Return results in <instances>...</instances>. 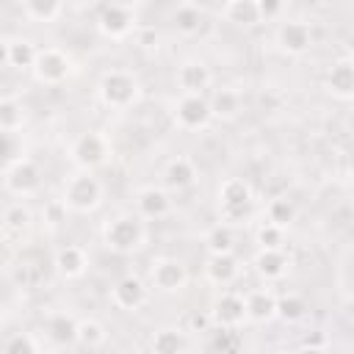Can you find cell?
<instances>
[{
	"mask_svg": "<svg viewBox=\"0 0 354 354\" xmlns=\"http://www.w3.org/2000/svg\"><path fill=\"white\" fill-rule=\"evenodd\" d=\"M207 102H210L213 119H221V122H232V119L241 113V108H243L241 94H238L235 88H230V86L216 88V91L207 97Z\"/></svg>",
	"mask_w": 354,
	"mask_h": 354,
	"instance_id": "d4e9b609",
	"label": "cell"
},
{
	"mask_svg": "<svg viewBox=\"0 0 354 354\" xmlns=\"http://www.w3.org/2000/svg\"><path fill=\"white\" fill-rule=\"evenodd\" d=\"M213 340H210V348H221V351H232L241 346L238 340V329H221V326H213L210 329Z\"/></svg>",
	"mask_w": 354,
	"mask_h": 354,
	"instance_id": "f35d334b",
	"label": "cell"
},
{
	"mask_svg": "<svg viewBox=\"0 0 354 354\" xmlns=\"http://www.w3.org/2000/svg\"><path fill=\"white\" fill-rule=\"evenodd\" d=\"M171 124L183 133H202L213 124V111L207 102V94H180L171 102Z\"/></svg>",
	"mask_w": 354,
	"mask_h": 354,
	"instance_id": "52a82bcc",
	"label": "cell"
},
{
	"mask_svg": "<svg viewBox=\"0 0 354 354\" xmlns=\"http://www.w3.org/2000/svg\"><path fill=\"white\" fill-rule=\"evenodd\" d=\"M33 230V210L25 205V199H17L3 207L0 213V232L8 241H25Z\"/></svg>",
	"mask_w": 354,
	"mask_h": 354,
	"instance_id": "ffe728a7",
	"label": "cell"
},
{
	"mask_svg": "<svg viewBox=\"0 0 354 354\" xmlns=\"http://www.w3.org/2000/svg\"><path fill=\"white\" fill-rule=\"evenodd\" d=\"M0 348L8 354H36V351H41V340H36L33 332H11L0 343Z\"/></svg>",
	"mask_w": 354,
	"mask_h": 354,
	"instance_id": "e575fe53",
	"label": "cell"
},
{
	"mask_svg": "<svg viewBox=\"0 0 354 354\" xmlns=\"http://www.w3.org/2000/svg\"><path fill=\"white\" fill-rule=\"evenodd\" d=\"M8 69V39L0 36V72Z\"/></svg>",
	"mask_w": 354,
	"mask_h": 354,
	"instance_id": "7bdbcfd3",
	"label": "cell"
},
{
	"mask_svg": "<svg viewBox=\"0 0 354 354\" xmlns=\"http://www.w3.org/2000/svg\"><path fill=\"white\" fill-rule=\"evenodd\" d=\"M202 243H205L207 254H230V252H235V227L218 221L202 235Z\"/></svg>",
	"mask_w": 354,
	"mask_h": 354,
	"instance_id": "f1b7e54d",
	"label": "cell"
},
{
	"mask_svg": "<svg viewBox=\"0 0 354 354\" xmlns=\"http://www.w3.org/2000/svg\"><path fill=\"white\" fill-rule=\"evenodd\" d=\"M41 183H44L41 166L28 155L8 160L3 169V191L14 199H33L41 191Z\"/></svg>",
	"mask_w": 354,
	"mask_h": 354,
	"instance_id": "8992f818",
	"label": "cell"
},
{
	"mask_svg": "<svg viewBox=\"0 0 354 354\" xmlns=\"http://www.w3.org/2000/svg\"><path fill=\"white\" fill-rule=\"evenodd\" d=\"M66 205L61 202V199H50L44 207H41V221H44V227L50 230V232H55V230H61L64 227V221H66Z\"/></svg>",
	"mask_w": 354,
	"mask_h": 354,
	"instance_id": "8d00e7d4",
	"label": "cell"
},
{
	"mask_svg": "<svg viewBox=\"0 0 354 354\" xmlns=\"http://www.w3.org/2000/svg\"><path fill=\"white\" fill-rule=\"evenodd\" d=\"M3 324H6V307L0 304V329H3Z\"/></svg>",
	"mask_w": 354,
	"mask_h": 354,
	"instance_id": "f6af8a7d",
	"label": "cell"
},
{
	"mask_svg": "<svg viewBox=\"0 0 354 354\" xmlns=\"http://www.w3.org/2000/svg\"><path fill=\"white\" fill-rule=\"evenodd\" d=\"M174 83L180 94H207V88L213 86V72L202 58H185L174 69Z\"/></svg>",
	"mask_w": 354,
	"mask_h": 354,
	"instance_id": "9a60e30c",
	"label": "cell"
},
{
	"mask_svg": "<svg viewBox=\"0 0 354 354\" xmlns=\"http://www.w3.org/2000/svg\"><path fill=\"white\" fill-rule=\"evenodd\" d=\"M66 158L80 171H100L113 160V144L102 130H83L72 138Z\"/></svg>",
	"mask_w": 354,
	"mask_h": 354,
	"instance_id": "277c9868",
	"label": "cell"
},
{
	"mask_svg": "<svg viewBox=\"0 0 354 354\" xmlns=\"http://www.w3.org/2000/svg\"><path fill=\"white\" fill-rule=\"evenodd\" d=\"M307 310H310V307H307L304 296H299V293H282V296H277V318L285 321V324H299V321H304Z\"/></svg>",
	"mask_w": 354,
	"mask_h": 354,
	"instance_id": "836d02e7",
	"label": "cell"
},
{
	"mask_svg": "<svg viewBox=\"0 0 354 354\" xmlns=\"http://www.w3.org/2000/svg\"><path fill=\"white\" fill-rule=\"evenodd\" d=\"M210 321L213 326H221V329H241L246 321V301H243V293L232 290V288H218V293L213 296L210 301Z\"/></svg>",
	"mask_w": 354,
	"mask_h": 354,
	"instance_id": "8fae6325",
	"label": "cell"
},
{
	"mask_svg": "<svg viewBox=\"0 0 354 354\" xmlns=\"http://www.w3.org/2000/svg\"><path fill=\"white\" fill-rule=\"evenodd\" d=\"M100 238H102V246L119 257H127V254H138L147 241H149V227L147 221L133 213V210H122L116 216H111L102 230H100Z\"/></svg>",
	"mask_w": 354,
	"mask_h": 354,
	"instance_id": "6da1fadb",
	"label": "cell"
},
{
	"mask_svg": "<svg viewBox=\"0 0 354 354\" xmlns=\"http://www.w3.org/2000/svg\"><path fill=\"white\" fill-rule=\"evenodd\" d=\"M11 155V136L8 133H0V163H6Z\"/></svg>",
	"mask_w": 354,
	"mask_h": 354,
	"instance_id": "b9f144b4",
	"label": "cell"
},
{
	"mask_svg": "<svg viewBox=\"0 0 354 354\" xmlns=\"http://www.w3.org/2000/svg\"><path fill=\"white\" fill-rule=\"evenodd\" d=\"M290 254L282 249H257L254 257H252V268L254 274L268 285V282H282L288 274H290Z\"/></svg>",
	"mask_w": 354,
	"mask_h": 354,
	"instance_id": "e0dca14e",
	"label": "cell"
},
{
	"mask_svg": "<svg viewBox=\"0 0 354 354\" xmlns=\"http://www.w3.org/2000/svg\"><path fill=\"white\" fill-rule=\"evenodd\" d=\"M199 180V169L188 155H177L163 166V183L169 191H188Z\"/></svg>",
	"mask_w": 354,
	"mask_h": 354,
	"instance_id": "7402d4cb",
	"label": "cell"
},
{
	"mask_svg": "<svg viewBox=\"0 0 354 354\" xmlns=\"http://www.w3.org/2000/svg\"><path fill=\"white\" fill-rule=\"evenodd\" d=\"M22 14L30 22L50 25L64 14V0H22Z\"/></svg>",
	"mask_w": 354,
	"mask_h": 354,
	"instance_id": "4dcf8cb0",
	"label": "cell"
},
{
	"mask_svg": "<svg viewBox=\"0 0 354 354\" xmlns=\"http://www.w3.org/2000/svg\"><path fill=\"white\" fill-rule=\"evenodd\" d=\"M80 3H83V6H102L105 0H80Z\"/></svg>",
	"mask_w": 354,
	"mask_h": 354,
	"instance_id": "ee69618b",
	"label": "cell"
},
{
	"mask_svg": "<svg viewBox=\"0 0 354 354\" xmlns=\"http://www.w3.org/2000/svg\"><path fill=\"white\" fill-rule=\"evenodd\" d=\"M108 340V329L102 321L97 318H77V329H75V343L83 348H102Z\"/></svg>",
	"mask_w": 354,
	"mask_h": 354,
	"instance_id": "f546056e",
	"label": "cell"
},
{
	"mask_svg": "<svg viewBox=\"0 0 354 354\" xmlns=\"http://www.w3.org/2000/svg\"><path fill=\"white\" fill-rule=\"evenodd\" d=\"M97 33L102 39H111V41H122L127 36H133V30L138 28L136 22V11L127 6V3H102L100 11H97Z\"/></svg>",
	"mask_w": 354,
	"mask_h": 354,
	"instance_id": "30bf717a",
	"label": "cell"
},
{
	"mask_svg": "<svg viewBox=\"0 0 354 354\" xmlns=\"http://www.w3.org/2000/svg\"><path fill=\"white\" fill-rule=\"evenodd\" d=\"M254 207V191L243 177H224L218 183V221L238 227L246 224Z\"/></svg>",
	"mask_w": 354,
	"mask_h": 354,
	"instance_id": "5b68a950",
	"label": "cell"
},
{
	"mask_svg": "<svg viewBox=\"0 0 354 354\" xmlns=\"http://www.w3.org/2000/svg\"><path fill=\"white\" fill-rule=\"evenodd\" d=\"M277 50L288 58H299L313 47V28L304 19H288L277 28Z\"/></svg>",
	"mask_w": 354,
	"mask_h": 354,
	"instance_id": "4fadbf2b",
	"label": "cell"
},
{
	"mask_svg": "<svg viewBox=\"0 0 354 354\" xmlns=\"http://www.w3.org/2000/svg\"><path fill=\"white\" fill-rule=\"evenodd\" d=\"M75 329H77V318H75L72 313H66V310H58V313H53V315L44 321L47 337H50L55 346H61V348L75 346Z\"/></svg>",
	"mask_w": 354,
	"mask_h": 354,
	"instance_id": "603a6c76",
	"label": "cell"
},
{
	"mask_svg": "<svg viewBox=\"0 0 354 354\" xmlns=\"http://www.w3.org/2000/svg\"><path fill=\"white\" fill-rule=\"evenodd\" d=\"M324 88L332 100L337 102H348L354 97V61L351 55H343L337 58L329 69H326V77H324Z\"/></svg>",
	"mask_w": 354,
	"mask_h": 354,
	"instance_id": "ac0fdd59",
	"label": "cell"
},
{
	"mask_svg": "<svg viewBox=\"0 0 354 354\" xmlns=\"http://www.w3.org/2000/svg\"><path fill=\"white\" fill-rule=\"evenodd\" d=\"M210 329H213V321H210V313H207V310H205V313L194 310V313L185 318V326H183L185 335H210Z\"/></svg>",
	"mask_w": 354,
	"mask_h": 354,
	"instance_id": "74e56055",
	"label": "cell"
},
{
	"mask_svg": "<svg viewBox=\"0 0 354 354\" xmlns=\"http://www.w3.org/2000/svg\"><path fill=\"white\" fill-rule=\"evenodd\" d=\"M108 301L122 313H138L149 301V285H147V279H141L136 274H124L111 285Z\"/></svg>",
	"mask_w": 354,
	"mask_h": 354,
	"instance_id": "7c38bea8",
	"label": "cell"
},
{
	"mask_svg": "<svg viewBox=\"0 0 354 354\" xmlns=\"http://www.w3.org/2000/svg\"><path fill=\"white\" fill-rule=\"evenodd\" d=\"M25 124H28L25 105L11 94H0V133L14 136V133L25 130Z\"/></svg>",
	"mask_w": 354,
	"mask_h": 354,
	"instance_id": "484cf974",
	"label": "cell"
},
{
	"mask_svg": "<svg viewBox=\"0 0 354 354\" xmlns=\"http://www.w3.org/2000/svg\"><path fill=\"white\" fill-rule=\"evenodd\" d=\"M171 28H174L180 36L194 39V36L205 28V11H202L199 6H194V3H183V6H177L174 14H171Z\"/></svg>",
	"mask_w": 354,
	"mask_h": 354,
	"instance_id": "cb8c5ba5",
	"label": "cell"
},
{
	"mask_svg": "<svg viewBox=\"0 0 354 354\" xmlns=\"http://www.w3.org/2000/svg\"><path fill=\"white\" fill-rule=\"evenodd\" d=\"M88 252L77 243H64L53 252V271L64 279V282H75V279H83L88 274Z\"/></svg>",
	"mask_w": 354,
	"mask_h": 354,
	"instance_id": "5bb4252c",
	"label": "cell"
},
{
	"mask_svg": "<svg viewBox=\"0 0 354 354\" xmlns=\"http://www.w3.org/2000/svg\"><path fill=\"white\" fill-rule=\"evenodd\" d=\"M188 266L180 260V257H171V254H160L149 263L147 268V285L149 290H158L163 296H174V293H183L188 288Z\"/></svg>",
	"mask_w": 354,
	"mask_h": 354,
	"instance_id": "ba28073f",
	"label": "cell"
},
{
	"mask_svg": "<svg viewBox=\"0 0 354 354\" xmlns=\"http://www.w3.org/2000/svg\"><path fill=\"white\" fill-rule=\"evenodd\" d=\"M97 100L111 111H130L144 100V86L130 69H105L97 80Z\"/></svg>",
	"mask_w": 354,
	"mask_h": 354,
	"instance_id": "7a4b0ae2",
	"label": "cell"
},
{
	"mask_svg": "<svg viewBox=\"0 0 354 354\" xmlns=\"http://www.w3.org/2000/svg\"><path fill=\"white\" fill-rule=\"evenodd\" d=\"M136 213L144 218V221H160L171 213V194L169 188L163 185H144L136 191Z\"/></svg>",
	"mask_w": 354,
	"mask_h": 354,
	"instance_id": "2e32d148",
	"label": "cell"
},
{
	"mask_svg": "<svg viewBox=\"0 0 354 354\" xmlns=\"http://www.w3.org/2000/svg\"><path fill=\"white\" fill-rule=\"evenodd\" d=\"M285 232L288 230H282L271 221H263L254 230V243H257V249H282L285 246Z\"/></svg>",
	"mask_w": 354,
	"mask_h": 354,
	"instance_id": "d590c367",
	"label": "cell"
},
{
	"mask_svg": "<svg viewBox=\"0 0 354 354\" xmlns=\"http://www.w3.org/2000/svg\"><path fill=\"white\" fill-rule=\"evenodd\" d=\"M36 44L30 39H8V66L19 69V72H30L33 69V61H36Z\"/></svg>",
	"mask_w": 354,
	"mask_h": 354,
	"instance_id": "d6a6232c",
	"label": "cell"
},
{
	"mask_svg": "<svg viewBox=\"0 0 354 354\" xmlns=\"http://www.w3.org/2000/svg\"><path fill=\"white\" fill-rule=\"evenodd\" d=\"M202 277L213 288H230L241 277V260L235 257V252H230V254H207V260L202 266Z\"/></svg>",
	"mask_w": 354,
	"mask_h": 354,
	"instance_id": "d6986e66",
	"label": "cell"
},
{
	"mask_svg": "<svg viewBox=\"0 0 354 354\" xmlns=\"http://www.w3.org/2000/svg\"><path fill=\"white\" fill-rule=\"evenodd\" d=\"M33 77L41 86H64L72 75H75V61L64 47H39L36 50V61H33Z\"/></svg>",
	"mask_w": 354,
	"mask_h": 354,
	"instance_id": "9c48e42d",
	"label": "cell"
},
{
	"mask_svg": "<svg viewBox=\"0 0 354 354\" xmlns=\"http://www.w3.org/2000/svg\"><path fill=\"white\" fill-rule=\"evenodd\" d=\"M221 17L235 28H254L260 22V11L254 0H224Z\"/></svg>",
	"mask_w": 354,
	"mask_h": 354,
	"instance_id": "83f0119b",
	"label": "cell"
},
{
	"mask_svg": "<svg viewBox=\"0 0 354 354\" xmlns=\"http://www.w3.org/2000/svg\"><path fill=\"white\" fill-rule=\"evenodd\" d=\"M254 3L260 11V22H277L288 8V0H254Z\"/></svg>",
	"mask_w": 354,
	"mask_h": 354,
	"instance_id": "ab89813d",
	"label": "cell"
},
{
	"mask_svg": "<svg viewBox=\"0 0 354 354\" xmlns=\"http://www.w3.org/2000/svg\"><path fill=\"white\" fill-rule=\"evenodd\" d=\"M69 213H77V216H91L102 207L105 202V185L102 180L97 177V171H80L75 169L64 185H61V196H58Z\"/></svg>",
	"mask_w": 354,
	"mask_h": 354,
	"instance_id": "3957f363",
	"label": "cell"
},
{
	"mask_svg": "<svg viewBox=\"0 0 354 354\" xmlns=\"http://www.w3.org/2000/svg\"><path fill=\"white\" fill-rule=\"evenodd\" d=\"M243 301H246V321L271 324L277 318V293L271 288H254L243 293Z\"/></svg>",
	"mask_w": 354,
	"mask_h": 354,
	"instance_id": "44dd1931",
	"label": "cell"
},
{
	"mask_svg": "<svg viewBox=\"0 0 354 354\" xmlns=\"http://www.w3.org/2000/svg\"><path fill=\"white\" fill-rule=\"evenodd\" d=\"M149 348L155 354H177V351L191 348V343H188V335L180 326H163V329H155L152 332Z\"/></svg>",
	"mask_w": 354,
	"mask_h": 354,
	"instance_id": "4316f807",
	"label": "cell"
},
{
	"mask_svg": "<svg viewBox=\"0 0 354 354\" xmlns=\"http://www.w3.org/2000/svg\"><path fill=\"white\" fill-rule=\"evenodd\" d=\"M133 39H136V44H138L141 50H158V47H160V33H158L152 25H138V28L133 30Z\"/></svg>",
	"mask_w": 354,
	"mask_h": 354,
	"instance_id": "60d3db41",
	"label": "cell"
},
{
	"mask_svg": "<svg viewBox=\"0 0 354 354\" xmlns=\"http://www.w3.org/2000/svg\"><path fill=\"white\" fill-rule=\"evenodd\" d=\"M296 216H299V210H296V202L290 196H271L266 202V221H271L282 230H288L296 221Z\"/></svg>",
	"mask_w": 354,
	"mask_h": 354,
	"instance_id": "1f68e13d",
	"label": "cell"
}]
</instances>
